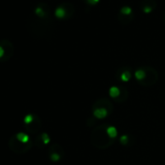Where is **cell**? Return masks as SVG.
<instances>
[{
	"instance_id": "6da1fadb",
	"label": "cell",
	"mask_w": 165,
	"mask_h": 165,
	"mask_svg": "<svg viewBox=\"0 0 165 165\" xmlns=\"http://www.w3.org/2000/svg\"><path fill=\"white\" fill-rule=\"evenodd\" d=\"M8 146H9V149L13 151V153H15L17 155H23L25 153H27V151L31 149L32 142L26 143V144L23 143L21 141H19L15 135H13L9 139Z\"/></svg>"
},
{
	"instance_id": "7a4b0ae2",
	"label": "cell",
	"mask_w": 165,
	"mask_h": 165,
	"mask_svg": "<svg viewBox=\"0 0 165 165\" xmlns=\"http://www.w3.org/2000/svg\"><path fill=\"white\" fill-rule=\"evenodd\" d=\"M23 123L25 129L29 133H37L41 127V121L36 115L34 114H28L26 115L23 118Z\"/></svg>"
},
{
	"instance_id": "3957f363",
	"label": "cell",
	"mask_w": 165,
	"mask_h": 165,
	"mask_svg": "<svg viewBox=\"0 0 165 165\" xmlns=\"http://www.w3.org/2000/svg\"><path fill=\"white\" fill-rule=\"evenodd\" d=\"M0 46L4 50V56L1 59V61L2 62L8 61L13 56V54H14V46H13V43L10 42L9 40H1L0 41Z\"/></svg>"
},
{
	"instance_id": "277c9868",
	"label": "cell",
	"mask_w": 165,
	"mask_h": 165,
	"mask_svg": "<svg viewBox=\"0 0 165 165\" xmlns=\"http://www.w3.org/2000/svg\"><path fill=\"white\" fill-rule=\"evenodd\" d=\"M50 141H51V139H50V136L48 135V133H42V134L37 136L36 145L38 147H42V146H45V145L49 144Z\"/></svg>"
},
{
	"instance_id": "5b68a950",
	"label": "cell",
	"mask_w": 165,
	"mask_h": 165,
	"mask_svg": "<svg viewBox=\"0 0 165 165\" xmlns=\"http://www.w3.org/2000/svg\"><path fill=\"white\" fill-rule=\"evenodd\" d=\"M15 136L17 137V139L19 140V141H21V142H23V143H29V142H31L30 141V137L26 134V133H24V132H19V133H17V134H15Z\"/></svg>"
},
{
	"instance_id": "8992f818",
	"label": "cell",
	"mask_w": 165,
	"mask_h": 165,
	"mask_svg": "<svg viewBox=\"0 0 165 165\" xmlns=\"http://www.w3.org/2000/svg\"><path fill=\"white\" fill-rule=\"evenodd\" d=\"M107 114H108V112L105 108H98V109H95L93 112V115L97 118H104L107 116Z\"/></svg>"
},
{
	"instance_id": "52a82bcc",
	"label": "cell",
	"mask_w": 165,
	"mask_h": 165,
	"mask_svg": "<svg viewBox=\"0 0 165 165\" xmlns=\"http://www.w3.org/2000/svg\"><path fill=\"white\" fill-rule=\"evenodd\" d=\"M66 14H67V12H66L65 8L63 7V6H58V7L56 9L55 11V15L56 18L58 19H63L66 17Z\"/></svg>"
},
{
	"instance_id": "ba28073f",
	"label": "cell",
	"mask_w": 165,
	"mask_h": 165,
	"mask_svg": "<svg viewBox=\"0 0 165 165\" xmlns=\"http://www.w3.org/2000/svg\"><path fill=\"white\" fill-rule=\"evenodd\" d=\"M35 14H36V16H38L39 18H45L46 16H47V12H46V10H45V8H44V6H43V4H41V5H38L37 7L35 8Z\"/></svg>"
},
{
	"instance_id": "9c48e42d",
	"label": "cell",
	"mask_w": 165,
	"mask_h": 165,
	"mask_svg": "<svg viewBox=\"0 0 165 165\" xmlns=\"http://www.w3.org/2000/svg\"><path fill=\"white\" fill-rule=\"evenodd\" d=\"M106 133L108 134V136H109L110 138H115V137L118 135V131H117L116 127H114V126H109V127L107 128Z\"/></svg>"
},
{
	"instance_id": "30bf717a",
	"label": "cell",
	"mask_w": 165,
	"mask_h": 165,
	"mask_svg": "<svg viewBox=\"0 0 165 165\" xmlns=\"http://www.w3.org/2000/svg\"><path fill=\"white\" fill-rule=\"evenodd\" d=\"M145 77H146V74H145V71H143L142 69H139V70H137L135 72V78L137 79L138 81L143 80Z\"/></svg>"
},
{
	"instance_id": "8fae6325",
	"label": "cell",
	"mask_w": 165,
	"mask_h": 165,
	"mask_svg": "<svg viewBox=\"0 0 165 165\" xmlns=\"http://www.w3.org/2000/svg\"><path fill=\"white\" fill-rule=\"evenodd\" d=\"M110 95L112 96V97H118V95H120V89H118L117 87H112L111 89H110Z\"/></svg>"
},
{
	"instance_id": "7c38bea8",
	"label": "cell",
	"mask_w": 165,
	"mask_h": 165,
	"mask_svg": "<svg viewBox=\"0 0 165 165\" xmlns=\"http://www.w3.org/2000/svg\"><path fill=\"white\" fill-rule=\"evenodd\" d=\"M132 13V9L129 6H123V7L121 9V14L122 15H125V16H128Z\"/></svg>"
},
{
	"instance_id": "4fadbf2b",
	"label": "cell",
	"mask_w": 165,
	"mask_h": 165,
	"mask_svg": "<svg viewBox=\"0 0 165 165\" xmlns=\"http://www.w3.org/2000/svg\"><path fill=\"white\" fill-rule=\"evenodd\" d=\"M50 158L52 161H58L59 158H60V155H59L58 153H56V151H52L51 155H50Z\"/></svg>"
},
{
	"instance_id": "5bb4252c",
	"label": "cell",
	"mask_w": 165,
	"mask_h": 165,
	"mask_svg": "<svg viewBox=\"0 0 165 165\" xmlns=\"http://www.w3.org/2000/svg\"><path fill=\"white\" fill-rule=\"evenodd\" d=\"M130 73L128 71H125V72H123V73L122 74V80L123 81V82H127V81H129V79H130Z\"/></svg>"
},
{
	"instance_id": "9a60e30c",
	"label": "cell",
	"mask_w": 165,
	"mask_h": 165,
	"mask_svg": "<svg viewBox=\"0 0 165 165\" xmlns=\"http://www.w3.org/2000/svg\"><path fill=\"white\" fill-rule=\"evenodd\" d=\"M143 11L144 13H146V14H149L151 11H153V7H151V5H144L143 6Z\"/></svg>"
},
{
	"instance_id": "2e32d148",
	"label": "cell",
	"mask_w": 165,
	"mask_h": 165,
	"mask_svg": "<svg viewBox=\"0 0 165 165\" xmlns=\"http://www.w3.org/2000/svg\"><path fill=\"white\" fill-rule=\"evenodd\" d=\"M127 140H128V138H127V136H125V135L122 136V138H121V142H122V144H126V143H127Z\"/></svg>"
},
{
	"instance_id": "e0dca14e",
	"label": "cell",
	"mask_w": 165,
	"mask_h": 165,
	"mask_svg": "<svg viewBox=\"0 0 165 165\" xmlns=\"http://www.w3.org/2000/svg\"><path fill=\"white\" fill-rule=\"evenodd\" d=\"M3 56H4V50H3V48L0 46V61H1V59L3 58Z\"/></svg>"
},
{
	"instance_id": "ac0fdd59",
	"label": "cell",
	"mask_w": 165,
	"mask_h": 165,
	"mask_svg": "<svg viewBox=\"0 0 165 165\" xmlns=\"http://www.w3.org/2000/svg\"><path fill=\"white\" fill-rule=\"evenodd\" d=\"M87 1L89 4H95V3H97L99 1V0H87Z\"/></svg>"
}]
</instances>
